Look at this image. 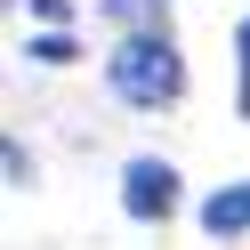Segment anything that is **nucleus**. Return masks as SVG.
<instances>
[{
  "instance_id": "obj_2",
  "label": "nucleus",
  "mask_w": 250,
  "mask_h": 250,
  "mask_svg": "<svg viewBox=\"0 0 250 250\" xmlns=\"http://www.w3.org/2000/svg\"><path fill=\"white\" fill-rule=\"evenodd\" d=\"M178 186H186V178L162 162V153H137V162L121 169V210H129L137 226H162V218L178 210Z\"/></svg>"
},
{
  "instance_id": "obj_5",
  "label": "nucleus",
  "mask_w": 250,
  "mask_h": 250,
  "mask_svg": "<svg viewBox=\"0 0 250 250\" xmlns=\"http://www.w3.org/2000/svg\"><path fill=\"white\" fill-rule=\"evenodd\" d=\"M105 17L129 24V33H146V24H162V8H153V0H105Z\"/></svg>"
},
{
  "instance_id": "obj_4",
  "label": "nucleus",
  "mask_w": 250,
  "mask_h": 250,
  "mask_svg": "<svg viewBox=\"0 0 250 250\" xmlns=\"http://www.w3.org/2000/svg\"><path fill=\"white\" fill-rule=\"evenodd\" d=\"M24 57H33V65H73L81 49H73V33H65V24H49V33H33V41H24Z\"/></svg>"
},
{
  "instance_id": "obj_6",
  "label": "nucleus",
  "mask_w": 250,
  "mask_h": 250,
  "mask_svg": "<svg viewBox=\"0 0 250 250\" xmlns=\"http://www.w3.org/2000/svg\"><path fill=\"white\" fill-rule=\"evenodd\" d=\"M0 169H8V186H33V153H24L17 137H8V146H0Z\"/></svg>"
},
{
  "instance_id": "obj_3",
  "label": "nucleus",
  "mask_w": 250,
  "mask_h": 250,
  "mask_svg": "<svg viewBox=\"0 0 250 250\" xmlns=\"http://www.w3.org/2000/svg\"><path fill=\"white\" fill-rule=\"evenodd\" d=\"M202 234H210V242H234V234H250V178L218 186V194L202 202Z\"/></svg>"
},
{
  "instance_id": "obj_1",
  "label": "nucleus",
  "mask_w": 250,
  "mask_h": 250,
  "mask_svg": "<svg viewBox=\"0 0 250 250\" xmlns=\"http://www.w3.org/2000/svg\"><path fill=\"white\" fill-rule=\"evenodd\" d=\"M105 81H113L121 105H178L186 97V57L162 24H146V33H121V49L105 57Z\"/></svg>"
},
{
  "instance_id": "obj_7",
  "label": "nucleus",
  "mask_w": 250,
  "mask_h": 250,
  "mask_svg": "<svg viewBox=\"0 0 250 250\" xmlns=\"http://www.w3.org/2000/svg\"><path fill=\"white\" fill-rule=\"evenodd\" d=\"M234 57H242V89H234V105H242V121H250V17H242V33H234Z\"/></svg>"
},
{
  "instance_id": "obj_8",
  "label": "nucleus",
  "mask_w": 250,
  "mask_h": 250,
  "mask_svg": "<svg viewBox=\"0 0 250 250\" xmlns=\"http://www.w3.org/2000/svg\"><path fill=\"white\" fill-rule=\"evenodd\" d=\"M33 17H41V24H65L73 8H65V0H33Z\"/></svg>"
}]
</instances>
